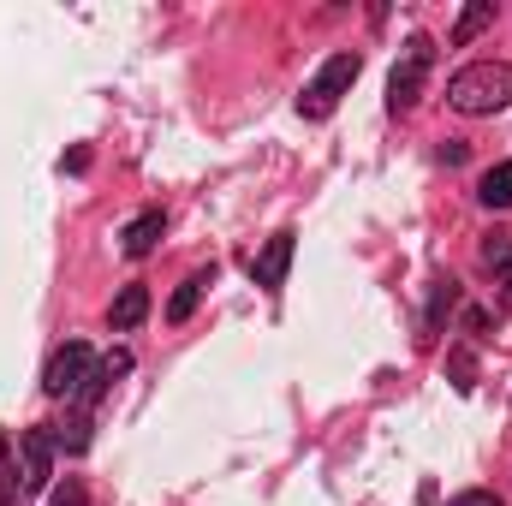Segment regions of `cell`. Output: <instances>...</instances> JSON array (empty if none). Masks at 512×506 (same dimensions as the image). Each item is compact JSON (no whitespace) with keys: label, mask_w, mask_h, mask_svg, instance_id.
Masks as SVG:
<instances>
[{"label":"cell","mask_w":512,"mask_h":506,"mask_svg":"<svg viewBox=\"0 0 512 506\" xmlns=\"http://www.w3.org/2000/svg\"><path fill=\"white\" fill-rule=\"evenodd\" d=\"M60 167H66V173H84V167H90V149H72V155H66Z\"/></svg>","instance_id":"cell-18"},{"label":"cell","mask_w":512,"mask_h":506,"mask_svg":"<svg viewBox=\"0 0 512 506\" xmlns=\"http://www.w3.org/2000/svg\"><path fill=\"white\" fill-rule=\"evenodd\" d=\"M495 24V0H471L459 18H453V48H465V42H477L483 30Z\"/></svg>","instance_id":"cell-10"},{"label":"cell","mask_w":512,"mask_h":506,"mask_svg":"<svg viewBox=\"0 0 512 506\" xmlns=\"http://www.w3.org/2000/svg\"><path fill=\"white\" fill-rule=\"evenodd\" d=\"M143 316H149V292H143V286H120V298H114L108 322H114V328H137Z\"/></svg>","instance_id":"cell-11"},{"label":"cell","mask_w":512,"mask_h":506,"mask_svg":"<svg viewBox=\"0 0 512 506\" xmlns=\"http://www.w3.org/2000/svg\"><path fill=\"white\" fill-rule=\"evenodd\" d=\"M161 233H167V215H161V209H143L126 233H120V251H126V256H149Z\"/></svg>","instance_id":"cell-8"},{"label":"cell","mask_w":512,"mask_h":506,"mask_svg":"<svg viewBox=\"0 0 512 506\" xmlns=\"http://www.w3.org/2000/svg\"><path fill=\"white\" fill-rule=\"evenodd\" d=\"M429 60H435V42H429V36H411V42H405V60H399L393 78H387V108H393V114H405V108L423 96V72H429Z\"/></svg>","instance_id":"cell-3"},{"label":"cell","mask_w":512,"mask_h":506,"mask_svg":"<svg viewBox=\"0 0 512 506\" xmlns=\"http://www.w3.org/2000/svg\"><path fill=\"white\" fill-rule=\"evenodd\" d=\"M6 459H12V441H0V506H6V495H12V489H6Z\"/></svg>","instance_id":"cell-19"},{"label":"cell","mask_w":512,"mask_h":506,"mask_svg":"<svg viewBox=\"0 0 512 506\" xmlns=\"http://www.w3.org/2000/svg\"><path fill=\"white\" fill-rule=\"evenodd\" d=\"M501 298H507V310H512V268L501 274Z\"/></svg>","instance_id":"cell-21"},{"label":"cell","mask_w":512,"mask_h":506,"mask_svg":"<svg viewBox=\"0 0 512 506\" xmlns=\"http://www.w3.org/2000/svg\"><path fill=\"white\" fill-rule=\"evenodd\" d=\"M102 370H108V376L120 381V376L131 370V352H108V358H102Z\"/></svg>","instance_id":"cell-17"},{"label":"cell","mask_w":512,"mask_h":506,"mask_svg":"<svg viewBox=\"0 0 512 506\" xmlns=\"http://www.w3.org/2000/svg\"><path fill=\"white\" fill-rule=\"evenodd\" d=\"M453 376H459V393H471V358H453Z\"/></svg>","instance_id":"cell-20"},{"label":"cell","mask_w":512,"mask_h":506,"mask_svg":"<svg viewBox=\"0 0 512 506\" xmlns=\"http://www.w3.org/2000/svg\"><path fill=\"white\" fill-rule=\"evenodd\" d=\"M18 453H24V489H48V477H54V429L48 423L18 429Z\"/></svg>","instance_id":"cell-5"},{"label":"cell","mask_w":512,"mask_h":506,"mask_svg":"<svg viewBox=\"0 0 512 506\" xmlns=\"http://www.w3.org/2000/svg\"><path fill=\"white\" fill-rule=\"evenodd\" d=\"M96 370V358H90V346L84 340H66V346H54V358H48V370H42V393L48 399H72L84 381Z\"/></svg>","instance_id":"cell-4"},{"label":"cell","mask_w":512,"mask_h":506,"mask_svg":"<svg viewBox=\"0 0 512 506\" xmlns=\"http://www.w3.org/2000/svg\"><path fill=\"white\" fill-rule=\"evenodd\" d=\"M477 203H483V209H512V161H495V167L477 179Z\"/></svg>","instance_id":"cell-9"},{"label":"cell","mask_w":512,"mask_h":506,"mask_svg":"<svg viewBox=\"0 0 512 506\" xmlns=\"http://www.w3.org/2000/svg\"><path fill=\"white\" fill-rule=\"evenodd\" d=\"M292 245H298L292 233H274V239L262 245V256H256V286H268V292H274V286L286 280V268H292Z\"/></svg>","instance_id":"cell-6"},{"label":"cell","mask_w":512,"mask_h":506,"mask_svg":"<svg viewBox=\"0 0 512 506\" xmlns=\"http://www.w3.org/2000/svg\"><path fill=\"white\" fill-rule=\"evenodd\" d=\"M483 262H489L495 274H507V268H512V239H507V233H495V239L483 245Z\"/></svg>","instance_id":"cell-15"},{"label":"cell","mask_w":512,"mask_h":506,"mask_svg":"<svg viewBox=\"0 0 512 506\" xmlns=\"http://www.w3.org/2000/svg\"><path fill=\"white\" fill-rule=\"evenodd\" d=\"M453 304H459V280H435V292H429V328H441Z\"/></svg>","instance_id":"cell-13"},{"label":"cell","mask_w":512,"mask_h":506,"mask_svg":"<svg viewBox=\"0 0 512 506\" xmlns=\"http://www.w3.org/2000/svg\"><path fill=\"white\" fill-rule=\"evenodd\" d=\"M48 506H90V495H84V483H78V477H66V483H54V489H48Z\"/></svg>","instance_id":"cell-14"},{"label":"cell","mask_w":512,"mask_h":506,"mask_svg":"<svg viewBox=\"0 0 512 506\" xmlns=\"http://www.w3.org/2000/svg\"><path fill=\"white\" fill-rule=\"evenodd\" d=\"M215 286V268H197L191 280H179V292L167 298V322H191L197 316V304H203V292Z\"/></svg>","instance_id":"cell-7"},{"label":"cell","mask_w":512,"mask_h":506,"mask_svg":"<svg viewBox=\"0 0 512 506\" xmlns=\"http://www.w3.org/2000/svg\"><path fill=\"white\" fill-rule=\"evenodd\" d=\"M54 447H66V453H84V447H90V411H72V417L54 429Z\"/></svg>","instance_id":"cell-12"},{"label":"cell","mask_w":512,"mask_h":506,"mask_svg":"<svg viewBox=\"0 0 512 506\" xmlns=\"http://www.w3.org/2000/svg\"><path fill=\"white\" fill-rule=\"evenodd\" d=\"M447 102L459 114H501L512 108V66L507 60H471L447 78Z\"/></svg>","instance_id":"cell-1"},{"label":"cell","mask_w":512,"mask_h":506,"mask_svg":"<svg viewBox=\"0 0 512 506\" xmlns=\"http://www.w3.org/2000/svg\"><path fill=\"white\" fill-rule=\"evenodd\" d=\"M447 506H507V501H501L495 489H465V495H453Z\"/></svg>","instance_id":"cell-16"},{"label":"cell","mask_w":512,"mask_h":506,"mask_svg":"<svg viewBox=\"0 0 512 506\" xmlns=\"http://www.w3.org/2000/svg\"><path fill=\"white\" fill-rule=\"evenodd\" d=\"M358 72H364V60H358L352 48H346V54H334V60L316 72V84L298 96V114H304V120H328V114H334V102L358 84Z\"/></svg>","instance_id":"cell-2"}]
</instances>
